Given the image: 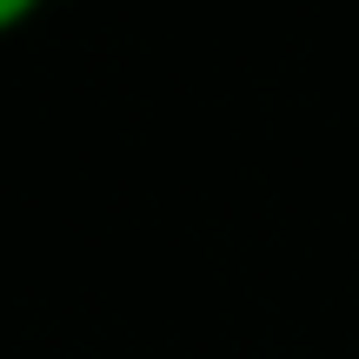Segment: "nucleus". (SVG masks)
Listing matches in <instances>:
<instances>
[{
    "label": "nucleus",
    "instance_id": "1",
    "mask_svg": "<svg viewBox=\"0 0 359 359\" xmlns=\"http://www.w3.org/2000/svg\"><path fill=\"white\" fill-rule=\"evenodd\" d=\"M53 0H0V40H13V34H27V27L47 13Z\"/></svg>",
    "mask_w": 359,
    "mask_h": 359
}]
</instances>
